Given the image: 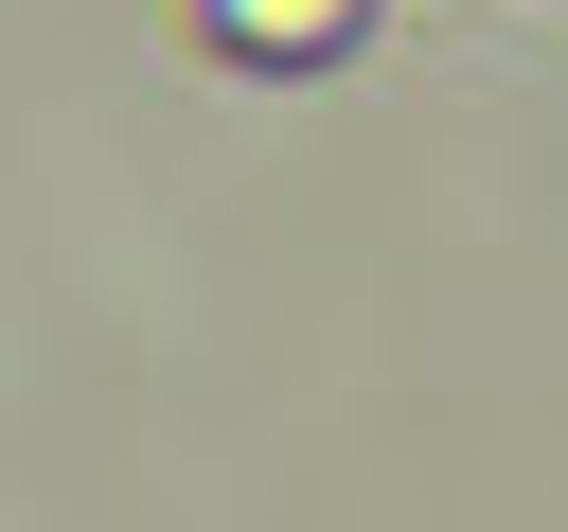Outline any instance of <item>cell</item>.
I'll return each mask as SVG.
<instances>
[{"label": "cell", "instance_id": "cell-1", "mask_svg": "<svg viewBox=\"0 0 568 532\" xmlns=\"http://www.w3.org/2000/svg\"><path fill=\"white\" fill-rule=\"evenodd\" d=\"M231 18V53H337L355 35V0H213Z\"/></svg>", "mask_w": 568, "mask_h": 532}]
</instances>
